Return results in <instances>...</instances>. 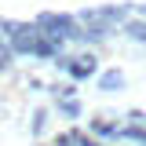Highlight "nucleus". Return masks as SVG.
<instances>
[{
    "label": "nucleus",
    "instance_id": "7ed1b4c3",
    "mask_svg": "<svg viewBox=\"0 0 146 146\" xmlns=\"http://www.w3.org/2000/svg\"><path fill=\"white\" fill-rule=\"evenodd\" d=\"M121 84H124V73H117V70H110L102 77V88H121Z\"/></svg>",
    "mask_w": 146,
    "mask_h": 146
},
{
    "label": "nucleus",
    "instance_id": "f257e3e1",
    "mask_svg": "<svg viewBox=\"0 0 146 146\" xmlns=\"http://www.w3.org/2000/svg\"><path fill=\"white\" fill-rule=\"evenodd\" d=\"M36 44H40V29L36 26H18L15 36H11V48L26 55H36Z\"/></svg>",
    "mask_w": 146,
    "mask_h": 146
},
{
    "label": "nucleus",
    "instance_id": "f03ea898",
    "mask_svg": "<svg viewBox=\"0 0 146 146\" xmlns=\"http://www.w3.org/2000/svg\"><path fill=\"white\" fill-rule=\"evenodd\" d=\"M70 73L80 80V77H91L95 73V58L91 55H80V58H70Z\"/></svg>",
    "mask_w": 146,
    "mask_h": 146
},
{
    "label": "nucleus",
    "instance_id": "20e7f679",
    "mask_svg": "<svg viewBox=\"0 0 146 146\" xmlns=\"http://www.w3.org/2000/svg\"><path fill=\"white\" fill-rule=\"evenodd\" d=\"M7 62H11V48H7V44H0V70H4Z\"/></svg>",
    "mask_w": 146,
    "mask_h": 146
}]
</instances>
